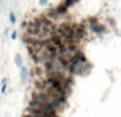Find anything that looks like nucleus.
<instances>
[{"instance_id":"obj_1","label":"nucleus","mask_w":121,"mask_h":117,"mask_svg":"<svg viewBox=\"0 0 121 117\" xmlns=\"http://www.w3.org/2000/svg\"><path fill=\"white\" fill-rule=\"evenodd\" d=\"M45 16H46L48 19H50L51 21H53V22H56V21H59L60 19V17H63V16H60L59 13L56 12L55 8L54 9H53V8L48 9V10H47V12H46V14H45Z\"/></svg>"},{"instance_id":"obj_2","label":"nucleus","mask_w":121,"mask_h":117,"mask_svg":"<svg viewBox=\"0 0 121 117\" xmlns=\"http://www.w3.org/2000/svg\"><path fill=\"white\" fill-rule=\"evenodd\" d=\"M89 29L94 34H98L99 35V34H102L105 32V26H103V25H101L100 22H98V23H96V25H90Z\"/></svg>"},{"instance_id":"obj_3","label":"nucleus","mask_w":121,"mask_h":117,"mask_svg":"<svg viewBox=\"0 0 121 117\" xmlns=\"http://www.w3.org/2000/svg\"><path fill=\"white\" fill-rule=\"evenodd\" d=\"M49 40H50L51 44H53L55 47H59L60 45H63V38L60 37V35H57V34H54V35L50 36V38H49Z\"/></svg>"},{"instance_id":"obj_4","label":"nucleus","mask_w":121,"mask_h":117,"mask_svg":"<svg viewBox=\"0 0 121 117\" xmlns=\"http://www.w3.org/2000/svg\"><path fill=\"white\" fill-rule=\"evenodd\" d=\"M20 78H21V82L25 84L28 80V69H27V67H25V66L20 67Z\"/></svg>"},{"instance_id":"obj_5","label":"nucleus","mask_w":121,"mask_h":117,"mask_svg":"<svg viewBox=\"0 0 121 117\" xmlns=\"http://www.w3.org/2000/svg\"><path fill=\"white\" fill-rule=\"evenodd\" d=\"M55 10H56V12L59 13L60 16H64V15H66L67 13H68V8H66L63 3H60L59 5L55 8Z\"/></svg>"},{"instance_id":"obj_6","label":"nucleus","mask_w":121,"mask_h":117,"mask_svg":"<svg viewBox=\"0 0 121 117\" xmlns=\"http://www.w3.org/2000/svg\"><path fill=\"white\" fill-rule=\"evenodd\" d=\"M14 61H15V64H16V66L18 67V68H20V67L22 66V58H21V55L19 54V53H17V54L15 55Z\"/></svg>"},{"instance_id":"obj_7","label":"nucleus","mask_w":121,"mask_h":117,"mask_svg":"<svg viewBox=\"0 0 121 117\" xmlns=\"http://www.w3.org/2000/svg\"><path fill=\"white\" fill-rule=\"evenodd\" d=\"M80 0H63L62 1V3L64 4L66 8H70V6H72L73 4H75V3H78Z\"/></svg>"},{"instance_id":"obj_8","label":"nucleus","mask_w":121,"mask_h":117,"mask_svg":"<svg viewBox=\"0 0 121 117\" xmlns=\"http://www.w3.org/2000/svg\"><path fill=\"white\" fill-rule=\"evenodd\" d=\"M87 22H88V26L96 25V23L99 22V19H98V17H96V16H91V17H88Z\"/></svg>"},{"instance_id":"obj_9","label":"nucleus","mask_w":121,"mask_h":117,"mask_svg":"<svg viewBox=\"0 0 121 117\" xmlns=\"http://www.w3.org/2000/svg\"><path fill=\"white\" fill-rule=\"evenodd\" d=\"M10 21H11V23H13V25L16 22V17H15V14L13 11L10 12Z\"/></svg>"},{"instance_id":"obj_10","label":"nucleus","mask_w":121,"mask_h":117,"mask_svg":"<svg viewBox=\"0 0 121 117\" xmlns=\"http://www.w3.org/2000/svg\"><path fill=\"white\" fill-rule=\"evenodd\" d=\"M6 86H8V85H6V83H3V84H2V87H1V88H0V92H1V93H2V94H4V93H5V90H6Z\"/></svg>"},{"instance_id":"obj_11","label":"nucleus","mask_w":121,"mask_h":117,"mask_svg":"<svg viewBox=\"0 0 121 117\" xmlns=\"http://www.w3.org/2000/svg\"><path fill=\"white\" fill-rule=\"evenodd\" d=\"M16 37H17V31H13L12 34H11V38L12 40H16Z\"/></svg>"},{"instance_id":"obj_12","label":"nucleus","mask_w":121,"mask_h":117,"mask_svg":"<svg viewBox=\"0 0 121 117\" xmlns=\"http://www.w3.org/2000/svg\"><path fill=\"white\" fill-rule=\"evenodd\" d=\"M47 3H48V0H39V4H40V5L44 6V5H46Z\"/></svg>"},{"instance_id":"obj_13","label":"nucleus","mask_w":121,"mask_h":117,"mask_svg":"<svg viewBox=\"0 0 121 117\" xmlns=\"http://www.w3.org/2000/svg\"><path fill=\"white\" fill-rule=\"evenodd\" d=\"M3 83H6V80H5V79L2 80V84H3Z\"/></svg>"},{"instance_id":"obj_14","label":"nucleus","mask_w":121,"mask_h":117,"mask_svg":"<svg viewBox=\"0 0 121 117\" xmlns=\"http://www.w3.org/2000/svg\"><path fill=\"white\" fill-rule=\"evenodd\" d=\"M0 4H1V0H0Z\"/></svg>"}]
</instances>
